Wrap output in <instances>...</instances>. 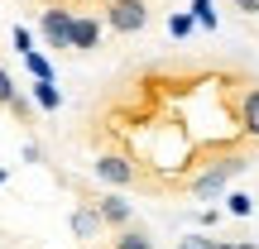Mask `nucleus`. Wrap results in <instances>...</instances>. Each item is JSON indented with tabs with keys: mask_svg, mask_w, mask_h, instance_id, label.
Returning <instances> with one entry per match:
<instances>
[{
	"mask_svg": "<svg viewBox=\"0 0 259 249\" xmlns=\"http://www.w3.org/2000/svg\"><path fill=\"white\" fill-rule=\"evenodd\" d=\"M10 43H15V53H19V58H24V53H34V34H29L24 24H15V29H10Z\"/></svg>",
	"mask_w": 259,
	"mask_h": 249,
	"instance_id": "15",
	"label": "nucleus"
},
{
	"mask_svg": "<svg viewBox=\"0 0 259 249\" xmlns=\"http://www.w3.org/2000/svg\"><path fill=\"white\" fill-rule=\"evenodd\" d=\"M101 43V24L92 15H72V53H92Z\"/></svg>",
	"mask_w": 259,
	"mask_h": 249,
	"instance_id": "6",
	"label": "nucleus"
},
{
	"mask_svg": "<svg viewBox=\"0 0 259 249\" xmlns=\"http://www.w3.org/2000/svg\"><path fill=\"white\" fill-rule=\"evenodd\" d=\"M211 249H240V240H211Z\"/></svg>",
	"mask_w": 259,
	"mask_h": 249,
	"instance_id": "20",
	"label": "nucleus"
},
{
	"mask_svg": "<svg viewBox=\"0 0 259 249\" xmlns=\"http://www.w3.org/2000/svg\"><path fill=\"white\" fill-rule=\"evenodd\" d=\"M96 230H101V216H96L92 206L72 211V235H77V240H96Z\"/></svg>",
	"mask_w": 259,
	"mask_h": 249,
	"instance_id": "8",
	"label": "nucleus"
},
{
	"mask_svg": "<svg viewBox=\"0 0 259 249\" xmlns=\"http://www.w3.org/2000/svg\"><path fill=\"white\" fill-rule=\"evenodd\" d=\"M240 249H259V244H254V240H240Z\"/></svg>",
	"mask_w": 259,
	"mask_h": 249,
	"instance_id": "21",
	"label": "nucleus"
},
{
	"mask_svg": "<svg viewBox=\"0 0 259 249\" xmlns=\"http://www.w3.org/2000/svg\"><path fill=\"white\" fill-rule=\"evenodd\" d=\"M96 177H101V182H111V187L139 182V173L130 168V158H120V154H101V158H96Z\"/></svg>",
	"mask_w": 259,
	"mask_h": 249,
	"instance_id": "5",
	"label": "nucleus"
},
{
	"mask_svg": "<svg viewBox=\"0 0 259 249\" xmlns=\"http://www.w3.org/2000/svg\"><path fill=\"white\" fill-rule=\"evenodd\" d=\"M5 182H10V173H5V168H0V187H5Z\"/></svg>",
	"mask_w": 259,
	"mask_h": 249,
	"instance_id": "22",
	"label": "nucleus"
},
{
	"mask_svg": "<svg viewBox=\"0 0 259 249\" xmlns=\"http://www.w3.org/2000/svg\"><path fill=\"white\" fill-rule=\"evenodd\" d=\"M240 129L250 139H259V86H250V91L240 96Z\"/></svg>",
	"mask_w": 259,
	"mask_h": 249,
	"instance_id": "7",
	"label": "nucleus"
},
{
	"mask_svg": "<svg viewBox=\"0 0 259 249\" xmlns=\"http://www.w3.org/2000/svg\"><path fill=\"white\" fill-rule=\"evenodd\" d=\"M38 34L48 38V48H72V10H44V15H38Z\"/></svg>",
	"mask_w": 259,
	"mask_h": 249,
	"instance_id": "3",
	"label": "nucleus"
},
{
	"mask_svg": "<svg viewBox=\"0 0 259 249\" xmlns=\"http://www.w3.org/2000/svg\"><path fill=\"white\" fill-rule=\"evenodd\" d=\"M245 168H250V158H245V154L221 158V163H211L202 177H192V192H197V196H216V192H226V187H231L235 177L245 173Z\"/></svg>",
	"mask_w": 259,
	"mask_h": 249,
	"instance_id": "1",
	"label": "nucleus"
},
{
	"mask_svg": "<svg viewBox=\"0 0 259 249\" xmlns=\"http://www.w3.org/2000/svg\"><path fill=\"white\" fill-rule=\"evenodd\" d=\"M106 24L115 34H144L149 29V5L144 0H111L106 5Z\"/></svg>",
	"mask_w": 259,
	"mask_h": 249,
	"instance_id": "2",
	"label": "nucleus"
},
{
	"mask_svg": "<svg viewBox=\"0 0 259 249\" xmlns=\"http://www.w3.org/2000/svg\"><path fill=\"white\" fill-rule=\"evenodd\" d=\"M115 249H154V235L139 230V225H125L120 240H115Z\"/></svg>",
	"mask_w": 259,
	"mask_h": 249,
	"instance_id": "10",
	"label": "nucleus"
},
{
	"mask_svg": "<svg viewBox=\"0 0 259 249\" xmlns=\"http://www.w3.org/2000/svg\"><path fill=\"white\" fill-rule=\"evenodd\" d=\"M19 158H24V163H38V158H44V148H38V144H34V139H29V144H24V148H19Z\"/></svg>",
	"mask_w": 259,
	"mask_h": 249,
	"instance_id": "17",
	"label": "nucleus"
},
{
	"mask_svg": "<svg viewBox=\"0 0 259 249\" xmlns=\"http://www.w3.org/2000/svg\"><path fill=\"white\" fill-rule=\"evenodd\" d=\"M235 10H240V15H259V0H231Z\"/></svg>",
	"mask_w": 259,
	"mask_h": 249,
	"instance_id": "19",
	"label": "nucleus"
},
{
	"mask_svg": "<svg viewBox=\"0 0 259 249\" xmlns=\"http://www.w3.org/2000/svg\"><path fill=\"white\" fill-rule=\"evenodd\" d=\"M192 29H197L192 10H178V15H168V34H173V38H187Z\"/></svg>",
	"mask_w": 259,
	"mask_h": 249,
	"instance_id": "13",
	"label": "nucleus"
},
{
	"mask_svg": "<svg viewBox=\"0 0 259 249\" xmlns=\"http://www.w3.org/2000/svg\"><path fill=\"white\" fill-rule=\"evenodd\" d=\"M178 249H211V240H206V235H187Z\"/></svg>",
	"mask_w": 259,
	"mask_h": 249,
	"instance_id": "18",
	"label": "nucleus"
},
{
	"mask_svg": "<svg viewBox=\"0 0 259 249\" xmlns=\"http://www.w3.org/2000/svg\"><path fill=\"white\" fill-rule=\"evenodd\" d=\"M29 96H34L38 111H58V106H63V91H58L53 82H34V86H29Z\"/></svg>",
	"mask_w": 259,
	"mask_h": 249,
	"instance_id": "9",
	"label": "nucleus"
},
{
	"mask_svg": "<svg viewBox=\"0 0 259 249\" xmlns=\"http://www.w3.org/2000/svg\"><path fill=\"white\" fill-rule=\"evenodd\" d=\"M226 211L245 221V216H254V196L250 192H226Z\"/></svg>",
	"mask_w": 259,
	"mask_h": 249,
	"instance_id": "12",
	"label": "nucleus"
},
{
	"mask_svg": "<svg viewBox=\"0 0 259 249\" xmlns=\"http://www.w3.org/2000/svg\"><path fill=\"white\" fill-rule=\"evenodd\" d=\"M192 19H197V29H206V34H211V29H216V10H211V0H192Z\"/></svg>",
	"mask_w": 259,
	"mask_h": 249,
	"instance_id": "14",
	"label": "nucleus"
},
{
	"mask_svg": "<svg viewBox=\"0 0 259 249\" xmlns=\"http://www.w3.org/2000/svg\"><path fill=\"white\" fill-rule=\"evenodd\" d=\"M15 101H19V86H15V77L0 67V106H15Z\"/></svg>",
	"mask_w": 259,
	"mask_h": 249,
	"instance_id": "16",
	"label": "nucleus"
},
{
	"mask_svg": "<svg viewBox=\"0 0 259 249\" xmlns=\"http://www.w3.org/2000/svg\"><path fill=\"white\" fill-rule=\"evenodd\" d=\"M92 211L101 216V225H111V230H125V225H135V206H130L125 196H115V192L96 196V202H92Z\"/></svg>",
	"mask_w": 259,
	"mask_h": 249,
	"instance_id": "4",
	"label": "nucleus"
},
{
	"mask_svg": "<svg viewBox=\"0 0 259 249\" xmlns=\"http://www.w3.org/2000/svg\"><path fill=\"white\" fill-rule=\"evenodd\" d=\"M24 67H29V77H34V82H53V63H48L44 53H24Z\"/></svg>",
	"mask_w": 259,
	"mask_h": 249,
	"instance_id": "11",
	"label": "nucleus"
}]
</instances>
